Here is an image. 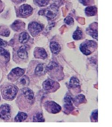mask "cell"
<instances>
[{"label": "cell", "instance_id": "6da1fadb", "mask_svg": "<svg viewBox=\"0 0 112 127\" xmlns=\"http://www.w3.org/2000/svg\"><path fill=\"white\" fill-rule=\"evenodd\" d=\"M17 103L20 110L29 109L34 102L35 96L33 91L29 88H23L18 91Z\"/></svg>", "mask_w": 112, "mask_h": 127}, {"label": "cell", "instance_id": "7a4b0ae2", "mask_svg": "<svg viewBox=\"0 0 112 127\" xmlns=\"http://www.w3.org/2000/svg\"><path fill=\"white\" fill-rule=\"evenodd\" d=\"M0 93L3 98L7 101H12L15 99L18 93L19 89L13 84L6 83L0 87Z\"/></svg>", "mask_w": 112, "mask_h": 127}, {"label": "cell", "instance_id": "3957f363", "mask_svg": "<svg viewBox=\"0 0 112 127\" xmlns=\"http://www.w3.org/2000/svg\"><path fill=\"white\" fill-rule=\"evenodd\" d=\"M97 43L92 40H86L82 43L80 47L81 52L86 56L92 54L97 48Z\"/></svg>", "mask_w": 112, "mask_h": 127}, {"label": "cell", "instance_id": "277c9868", "mask_svg": "<svg viewBox=\"0 0 112 127\" xmlns=\"http://www.w3.org/2000/svg\"><path fill=\"white\" fill-rule=\"evenodd\" d=\"M43 89L47 92H54L60 88L58 82L52 79H48L45 80L43 83Z\"/></svg>", "mask_w": 112, "mask_h": 127}, {"label": "cell", "instance_id": "5b68a950", "mask_svg": "<svg viewBox=\"0 0 112 127\" xmlns=\"http://www.w3.org/2000/svg\"><path fill=\"white\" fill-rule=\"evenodd\" d=\"M44 107L45 110L50 114H58L62 109L59 104L52 101H47L45 104Z\"/></svg>", "mask_w": 112, "mask_h": 127}, {"label": "cell", "instance_id": "8992f818", "mask_svg": "<svg viewBox=\"0 0 112 127\" xmlns=\"http://www.w3.org/2000/svg\"><path fill=\"white\" fill-rule=\"evenodd\" d=\"M25 72V69L19 67L14 68L8 75V79L11 82L16 81L20 77L22 76Z\"/></svg>", "mask_w": 112, "mask_h": 127}, {"label": "cell", "instance_id": "52a82bcc", "mask_svg": "<svg viewBox=\"0 0 112 127\" xmlns=\"http://www.w3.org/2000/svg\"><path fill=\"white\" fill-rule=\"evenodd\" d=\"M11 108L9 104H4L0 106V118L7 121L11 117Z\"/></svg>", "mask_w": 112, "mask_h": 127}, {"label": "cell", "instance_id": "ba28073f", "mask_svg": "<svg viewBox=\"0 0 112 127\" xmlns=\"http://www.w3.org/2000/svg\"><path fill=\"white\" fill-rule=\"evenodd\" d=\"M28 29L33 36H36L43 30V27L39 23L36 22H32L28 26Z\"/></svg>", "mask_w": 112, "mask_h": 127}, {"label": "cell", "instance_id": "9c48e42d", "mask_svg": "<svg viewBox=\"0 0 112 127\" xmlns=\"http://www.w3.org/2000/svg\"><path fill=\"white\" fill-rule=\"evenodd\" d=\"M58 12V8L55 5H50L44 10L43 14L49 19H52L56 17Z\"/></svg>", "mask_w": 112, "mask_h": 127}, {"label": "cell", "instance_id": "30bf717a", "mask_svg": "<svg viewBox=\"0 0 112 127\" xmlns=\"http://www.w3.org/2000/svg\"><path fill=\"white\" fill-rule=\"evenodd\" d=\"M72 99L73 98L70 94H66L64 98V108L66 114L71 113L74 109L72 103Z\"/></svg>", "mask_w": 112, "mask_h": 127}, {"label": "cell", "instance_id": "8fae6325", "mask_svg": "<svg viewBox=\"0 0 112 127\" xmlns=\"http://www.w3.org/2000/svg\"><path fill=\"white\" fill-rule=\"evenodd\" d=\"M32 12L33 9L29 5H22L19 8V13L23 18H26L30 16Z\"/></svg>", "mask_w": 112, "mask_h": 127}, {"label": "cell", "instance_id": "7c38bea8", "mask_svg": "<svg viewBox=\"0 0 112 127\" xmlns=\"http://www.w3.org/2000/svg\"><path fill=\"white\" fill-rule=\"evenodd\" d=\"M34 56L35 58L45 59L47 58V54L44 48L37 47L34 51Z\"/></svg>", "mask_w": 112, "mask_h": 127}, {"label": "cell", "instance_id": "4fadbf2b", "mask_svg": "<svg viewBox=\"0 0 112 127\" xmlns=\"http://www.w3.org/2000/svg\"><path fill=\"white\" fill-rule=\"evenodd\" d=\"M28 48L27 46L24 45L21 47L17 51L18 58L22 60H25L28 58Z\"/></svg>", "mask_w": 112, "mask_h": 127}, {"label": "cell", "instance_id": "5bb4252c", "mask_svg": "<svg viewBox=\"0 0 112 127\" xmlns=\"http://www.w3.org/2000/svg\"><path fill=\"white\" fill-rule=\"evenodd\" d=\"M9 52L3 48H0V62L3 63H7L9 61Z\"/></svg>", "mask_w": 112, "mask_h": 127}, {"label": "cell", "instance_id": "9a60e30c", "mask_svg": "<svg viewBox=\"0 0 112 127\" xmlns=\"http://www.w3.org/2000/svg\"><path fill=\"white\" fill-rule=\"evenodd\" d=\"M46 72V65L45 64L41 63L36 66L35 70V74L37 76H42L45 74Z\"/></svg>", "mask_w": 112, "mask_h": 127}, {"label": "cell", "instance_id": "2e32d148", "mask_svg": "<svg viewBox=\"0 0 112 127\" xmlns=\"http://www.w3.org/2000/svg\"><path fill=\"white\" fill-rule=\"evenodd\" d=\"M30 84V79L27 75H23L17 80V84L23 88L27 87Z\"/></svg>", "mask_w": 112, "mask_h": 127}, {"label": "cell", "instance_id": "e0dca14e", "mask_svg": "<svg viewBox=\"0 0 112 127\" xmlns=\"http://www.w3.org/2000/svg\"><path fill=\"white\" fill-rule=\"evenodd\" d=\"M87 33L93 37V38L98 40V24L96 25L95 27H92L91 25L86 30Z\"/></svg>", "mask_w": 112, "mask_h": 127}, {"label": "cell", "instance_id": "ac0fdd59", "mask_svg": "<svg viewBox=\"0 0 112 127\" xmlns=\"http://www.w3.org/2000/svg\"><path fill=\"white\" fill-rule=\"evenodd\" d=\"M72 102H73L74 105L76 106H79L86 102L85 96L83 94L78 95L72 99Z\"/></svg>", "mask_w": 112, "mask_h": 127}, {"label": "cell", "instance_id": "d6986e66", "mask_svg": "<svg viewBox=\"0 0 112 127\" xmlns=\"http://www.w3.org/2000/svg\"><path fill=\"white\" fill-rule=\"evenodd\" d=\"M25 27V24L20 20H16L12 24L11 27L14 31H20L23 29Z\"/></svg>", "mask_w": 112, "mask_h": 127}, {"label": "cell", "instance_id": "ffe728a7", "mask_svg": "<svg viewBox=\"0 0 112 127\" xmlns=\"http://www.w3.org/2000/svg\"><path fill=\"white\" fill-rule=\"evenodd\" d=\"M50 49L51 52L54 54H58L60 50V46L58 42L52 41L50 43Z\"/></svg>", "mask_w": 112, "mask_h": 127}, {"label": "cell", "instance_id": "44dd1931", "mask_svg": "<svg viewBox=\"0 0 112 127\" xmlns=\"http://www.w3.org/2000/svg\"><path fill=\"white\" fill-rule=\"evenodd\" d=\"M30 39V36L27 32H22L19 34V41L20 43L24 44L28 42Z\"/></svg>", "mask_w": 112, "mask_h": 127}, {"label": "cell", "instance_id": "7402d4cb", "mask_svg": "<svg viewBox=\"0 0 112 127\" xmlns=\"http://www.w3.org/2000/svg\"><path fill=\"white\" fill-rule=\"evenodd\" d=\"M69 86L72 89L79 88L80 87V82L76 77H72L70 81Z\"/></svg>", "mask_w": 112, "mask_h": 127}, {"label": "cell", "instance_id": "603a6c76", "mask_svg": "<svg viewBox=\"0 0 112 127\" xmlns=\"http://www.w3.org/2000/svg\"><path fill=\"white\" fill-rule=\"evenodd\" d=\"M97 13V8L95 6H90L86 8L85 13L87 16H93Z\"/></svg>", "mask_w": 112, "mask_h": 127}, {"label": "cell", "instance_id": "cb8c5ba5", "mask_svg": "<svg viewBox=\"0 0 112 127\" xmlns=\"http://www.w3.org/2000/svg\"><path fill=\"white\" fill-rule=\"evenodd\" d=\"M28 117V115L25 113L21 112H18V114L15 118V122L17 123H21L26 120Z\"/></svg>", "mask_w": 112, "mask_h": 127}, {"label": "cell", "instance_id": "d4e9b609", "mask_svg": "<svg viewBox=\"0 0 112 127\" xmlns=\"http://www.w3.org/2000/svg\"><path fill=\"white\" fill-rule=\"evenodd\" d=\"M33 122L37 123L45 122V119L44 118L43 114L41 113H38L35 114L33 116Z\"/></svg>", "mask_w": 112, "mask_h": 127}, {"label": "cell", "instance_id": "484cf974", "mask_svg": "<svg viewBox=\"0 0 112 127\" xmlns=\"http://www.w3.org/2000/svg\"><path fill=\"white\" fill-rule=\"evenodd\" d=\"M73 38L75 40H80L82 39L83 32L80 29H77L73 34Z\"/></svg>", "mask_w": 112, "mask_h": 127}, {"label": "cell", "instance_id": "4316f807", "mask_svg": "<svg viewBox=\"0 0 112 127\" xmlns=\"http://www.w3.org/2000/svg\"><path fill=\"white\" fill-rule=\"evenodd\" d=\"M91 120L92 122H98V109L94 111L91 116Z\"/></svg>", "mask_w": 112, "mask_h": 127}, {"label": "cell", "instance_id": "83f0119b", "mask_svg": "<svg viewBox=\"0 0 112 127\" xmlns=\"http://www.w3.org/2000/svg\"><path fill=\"white\" fill-rule=\"evenodd\" d=\"M10 34V31L8 29H6L5 28H1L0 30V34L4 36H9Z\"/></svg>", "mask_w": 112, "mask_h": 127}, {"label": "cell", "instance_id": "f1b7e54d", "mask_svg": "<svg viewBox=\"0 0 112 127\" xmlns=\"http://www.w3.org/2000/svg\"><path fill=\"white\" fill-rule=\"evenodd\" d=\"M49 0H36V3L40 6H45L48 4Z\"/></svg>", "mask_w": 112, "mask_h": 127}, {"label": "cell", "instance_id": "f546056e", "mask_svg": "<svg viewBox=\"0 0 112 127\" xmlns=\"http://www.w3.org/2000/svg\"><path fill=\"white\" fill-rule=\"evenodd\" d=\"M64 22L68 25H72L74 23V20L72 17H68L64 19Z\"/></svg>", "mask_w": 112, "mask_h": 127}, {"label": "cell", "instance_id": "4dcf8cb0", "mask_svg": "<svg viewBox=\"0 0 112 127\" xmlns=\"http://www.w3.org/2000/svg\"><path fill=\"white\" fill-rule=\"evenodd\" d=\"M79 1L82 4L85 6H87L92 4V3L94 1V0H79Z\"/></svg>", "mask_w": 112, "mask_h": 127}, {"label": "cell", "instance_id": "1f68e13d", "mask_svg": "<svg viewBox=\"0 0 112 127\" xmlns=\"http://www.w3.org/2000/svg\"><path fill=\"white\" fill-rule=\"evenodd\" d=\"M7 45V42L1 39H0V48H4Z\"/></svg>", "mask_w": 112, "mask_h": 127}, {"label": "cell", "instance_id": "d6a6232c", "mask_svg": "<svg viewBox=\"0 0 112 127\" xmlns=\"http://www.w3.org/2000/svg\"><path fill=\"white\" fill-rule=\"evenodd\" d=\"M2 10V4L1 1H0V13L1 12Z\"/></svg>", "mask_w": 112, "mask_h": 127}, {"label": "cell", "instance_id": "836d02e7", "mask_svg": "<svg viewBox=\"0 0 112 127\" xmlns=\"http://www.w3.org/2000/svg\"><path fill=\"white\" fill-rule=\"evenodd\" d=\"M21 0V1H24V0Z\"/></svg>", "mask_w": 112, "mask_h": 127}, {"label": "cell", "instance_id": "e575fe53", "mask_svg": "<svg viewBox=\"0 0 112 127\" xmlns=\"http://www.w3.org/2000/svg\"></svg>", "mask_w": 112, "mask_h": 127}]
</instances>
